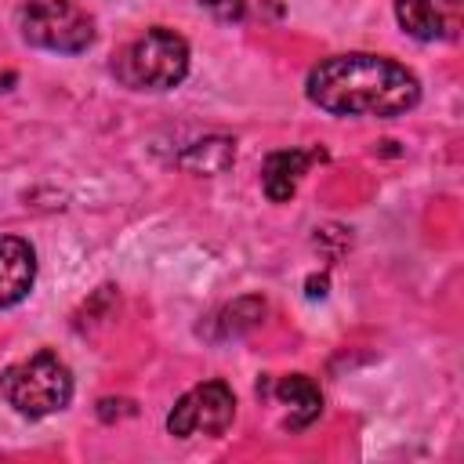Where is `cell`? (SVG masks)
I'll return each instance as SVG.
<instances>
[{
  "instance_id": "obj_9",
  "label": "cell",
  "mask_w": 464,
  "mask_h": 464,
  "mask_svg": "<svg viewBox=\"0 0 464 464\" xmlns=\"http://www.w3.org/2000/svg\"><path fill=\"white\" fill-rule=\"evenodd\" d=\"M276 395H279V402L290 406L286 428H304V424H312V420L323 413V392H319V384H315L312 377H304V373L283 377V381L276 384Z\"/></svg>"
},
{
  "instance_id": "obj_13",
  "label": "cell",
  "mask_w": 464,
  "mask_h": 464,
  "mask_svg": "<svg viewBox=\"0 0 464 464\" xmlns=\"http://www.w3.org/2000/svg\"><path fill=\"white\" fill-rule=\"evenodd\" d=\"M130 413H134L130 399H102L98 402V417L102 420H116V417H130Z\"/></svg>"
},
{
  "instance_id": "obj_2",
  "label": "cell",
  "mask_w": 464,
  "mask_h": 464,
  "mask_svg": "<svg viewBox=\"0 0 464 464\" xmlns=\"http://www.w3.org/2000/svg\"><path fill=\"white\" fill-rule=\"evenodd\" d=\"M0 395L18 417H51L72 399V370L47 348L33 352L29 359H18L0 373Z\"/></svg>"
},
{
  "instance_id": "obj_3",
  "label": "cell",
  "mask_w": 464,
  "mask_h": 464,
  "mask_svg": "<svg viewBox=\"0 0 464 464\" xmlns=\"http://www.w3.org/2000/svg\"><path fill=\"white\" fill-rule=\"evenodd\" d=\"M112 72L134 91H170L188 76V44L174 29L152 25L116 54Z\"/></svg>"
},
{
  "instance_id": "obj_11",
  "label": "cell",
  "mask_w": 464,
  "mask_h": 464,
  "mask_svg": "<svg viewBox=\"0 0 464 464\" xmlns=\"http://www.w3.org/2000/svg\"><path fill=\"white\" fill-rule=\"evenodd\" d=\"M261 319H265V301L261 297H236L228 308H221L218 312V337L225 341V337H243V334H250L254 326H261Z\"/></svg>"
},
{
  "instance_id": "obj_6",
  "label": "cell",
  "mask_w": 464,
  "mask_h": 464,
  "mask_svg": "<svg viewBox=\"0 0 464 464\" xmlns=\"http://www.w3.org/2000/svg\"><path fill=\"white\" fill-rule=\"evenodd\" d=\"M460 0H395V18L413 40H450L457 33Z\"/></svg>"
},
{
  "instance_id": "obj_7",
  "label": "cell",
  "mask_w": 464,
  "mask_h": 464,
  "mask_svg": "<svg viewBox=\"0 0 464 464\" xmlns=\"http://www.w3.org/2000/svg\"><path fill=\"white\" fill-rule=\"evenodd\" d=\"M36 279V250L22 236H0V308L18 304Z\"/></svg>"
},
{
  "instance_id": "obj_4",
  "label": "cell",
  "mask_w": 464,
  "mask_h": 464,
  "mask_svg": "<svg viewBox=\"0 0 464 464\" xmlns=\"http://www.w3.org/2000/svg\"><path fill=\"white\" fill-rule=\"evenodd\" d=\"M18 29L29 47L54 54H83L94 44V18L76 0H25Z\"/></svg>"
},
{
  "instance_id": "obj_1",
  "label": "cell",
  "mask_w": 464,
  "mask_h": 464,
  "mask_svg": "<svg viewBox=\"0 0 464 464\" xmlns=\"http://www.w3.org/2000/svg\"><path fill=\"white\" fill-rule=\"evenodd\" d=\"M304 94L330 116H377L392 120L420 102V80L395 58L348 51L312 65Z\"/></svg>"
},
{
  "instance_id": "obj_14",
  "label": "cell",
  "mask_w": 464,
  "mask_h": 464,
  "mask_svg": "<svg viewBox=\"0 0 464 464\" xmlns=\"http://www.w3.org/2000/svg\"><path fill=\"white\" fill-rule=\"evenodd\" d=\"M326 286H330V279H326V276H308V283H304V294L315 301V297H326Z\"/></svg>"
},
{
  "instance_id": "obj_12",
  "label": "cell",
  "mask_w": 464,
  "mask_h": 464,
  "mask_svg": "<svg viewBox=\"0 0 464 464\" xmlns=\"http://www.w3.org/2000/svg\"><path fill=\"white\" fill-rule=\"evenodd\" d=\"M218 22H239L246 11V0H199Z\"/></svg>"
},
{
  "instance_id": "obj_10",
  "label": "cell",
  "mask_w": 464,
  "mask_h": 464,
  "mask_svg": "<svg viewBox=\"0 0 464 464\" xmlns=\"http://www.w3.org/2000/svg\"><path fill=\"white\" fill-rule=\"evenodd\" d=\"M236 160V141L225 138V134H210V138H199L192 141L181 156H178V167L188 170V174H203V178H214L221 170H228Z\"/></svg>"
},
{
  "instance_id": "obj_15",
  "label": "cell",
  "mask_w": 464,
  "mask_h": 464,
  "mask_svg": "<svg viewBox=\"0 0 464 464\" xmlns=\"http://www.w3.org/2000/svg\"><path fill=\"white\" fill-rule=\"evenodd\" d=\"M14 80H18L14 72H0V94H4V91H11V87H14Z\"/></svg>"
},
{
  "instance_id": "obj_5",
  "label": "cell",
  "mask_w": 464,
  "mask_h": 464,
  "mask_svg": "<svg viewBox=\"0 0 464 464\" xmlns=\"http://www.w3.org/2000/svg\"><path fill=\"white\" fill-rule=\"evenodd\" d=\"M236 417V395L225 381H203L188 388L167 413V431L174 439L221 435Z\"/></svg>"
},
{
  "instance_id": "obj_8",
  "label": "cell",
  "mask_w": 464,
  "mask_h": 464,
  "mask_svg": "<svg viewBox=\"0 0 464 464\" xmlns=\"http://www.w3.org/2000/svg\"><path fill=\"white\" fill-rule=\"evenodd\" d=\"M315 156H323V152H301V149H279V152H272L261 163V188H265V196L272 203H286L297 192V185L308 174V167H312Z\"/></svg>"
}]
</instances>
